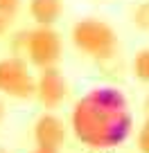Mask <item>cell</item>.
Listing matches in <instances>:
<instances>
[{"label":"cell","instance_id":"1","mask_svg":"<svg viewBox=\"0 0 149 153\" xmlns=\"http://www.w3.org/2000/svg\"><path fill=\"white\" fill-rule=\"evenodd\" d=\"M70 131L86 149H115L133 133V117L124 92L97 86L82 95L70 113Z\"/></svg>","mask_w":149,"mask_h":153},{"label":"cell","instance_id":"2","mask_svg":"<svg viewBox=\"0 0 149 153\" xmlns=\"http://www.w3.org/2000/svg\"><path fill=\"white\" fill-rule=\"evenodd\" d=\"M25 54V61L36 70L59 65L63 56V41L54 27H36L14 36V56Z\"/></svg>","mask_w":149,"mask_h":153},{"label":"cell","instance_id":"3","mask_svg":"<svg viewBox=\"0 0 149 153\" xmlns=\"http://www.w3.org/2000/svg\"><path fill=\"white\" fill-rule=\"evenodd\" d=\"M70 41L75 50L95 61H111L118 52V34L106 20L82 18L72 25Z\"/></svg>","mask_w":149,"mask_h":153},{"label":"cell","instance_id":"4","mask_svg":"<svg viewBox=\"0 0 149 153\" xmlns=\"http://www.w3.org/2000/svg\"><path fill=\"white\" fill-rule=\"evenodd\" d=\"M0 95L20 101L36 97V74L23 56L0 59Z\"/></svg>","mask_w":149,"mask_h":153},{"label":"cell","instance_id":"5","mask_svg":"<svg viewBox=\"0 0 149 153\" xmlns=\"http://www.w3.org/2000/svg\"><path fill=\"white\" fill-rule=\"evenodd\" d=\"M36 99L45 110H54L68 99V79L54 68H43L36 74Z\"/></svg>","mask_w":149,"mask_h":153},{"label":"cell","instance_id":"6","mask_svg":"<svg viewBox=\"0 0 149 153\" xmlns=\"http://www.w3.org/2000/svg\"><path fill=\"white\" fill-rule=\"evenodd\" d=\"M34 144L45 149H61L66 144L68 137V126L63 124L61 117H57L54 113H43L39 115V120L34 122Z\"/></svg>","mask_w":149,"mask_h":153},{"label":"cell","instance_id":"7","mask_svg":"<svg viewBox=\"0 0 149 153\" xmlns=\"http://www.w3.org/2000/svg\"><path fill=\"white\" fill-rule=\"evenodd\" d=\"M27 11L39 27H54L63 14V0H29Z\"/></svg>","mask_w":149,"mask_h":153},{"label":"cell","instance_id":"8","mask_svg":"<svg viewBox=\"0 0 149 153\" xmlns=\"http://www.w3.org/2000/svg\"><path fill=\"white\" fill-rule=\"evenodd\" d=\"M131 74L140 83H149V48H140L131 59Z\"/></svg>","mask_w":149,"mask_h":153},{"label":"cell","instance_id":"9","mask_svg":"<svg viewBox=\"0 0 149 153\" xmlns=\"http://www.w3.org/2000/svg\"><path fill=\"white\" fill-rule=\"evenodd\" d=\"M133 25L142 32H149V0L133 9Z\"/></svg>","mask_w":149,"mask_h":153},{"label":"cell","instance_id":"10","mask_svg":"<svg viewBox=\"0 0 149 153\" xmlns=\"http://www.w3.org/2000/svg\"><path fill=\"white\" fill-rule=\"evenodd\" d=\"M136 146H138L140 153H149V117L142 122V126L138 128V135H136Z\"/></svg>","mask_w":149,"mask_h":153},{"label":"cell","instance_id":"11","mask_svg":"<svg viewBox=\"0 0 149 153\" xmlns=\"http://www.w3.org/2000/svg\"><path fill=\"white\" fill-rule=\"evenodd\" d=\"M20 9V0H0V16L14 20Z\"/></svg>","mask_w":149,"mask_h":153},{"label":"cell","instance_id":"12","mask_svg":"<svg viewBox=\"0 0 149 153\" xmlns=\"http://www.w3.org/2000/svg\"><path fill=\"white\" fill-rule=\"evenodd\" d=\"M11 23H14V20H9V18H2V16H0V38H2V36H5V34L11 29Z\"/></svg>","mask_w":149,"mask_h":153},{"label":"cell","instance_id":"13","mask_svg":"<svg viewBox=\"0 0 149 153\" xmlns=\"http://www.w3.org/2000/svg\"><path fill=\"white\" fill-rule=\"evenodd\" d=\"M29 153H59L57 149H45V146H34Z\"/></svg>","mask_w":149,"mask_h":153},{"label":"cell","instance_id":"14","mask_svg":"<svg viewBox=\"0 0 149 153\" xmlns=\"http://www.w3.org/2000/svg\"><path fill=\"white\" fill-rule=\"evenodd\" d=\"M145 108H147V117H149V97H147V101H145Z\"/></svg>","mask_w":149,"mask_h":153},{"label":"cell","instance_id":"15","mask_svg":"<svg viewBox=\"0 0 149 153\" xmlns=\"http://www.w3.org/2000/svg\"><path fill=\"white\" fill-rule=\"evenodd\" d=\"M2 113H5V108H2V101H0V120H2Z\"/></svg>","mask_w":149,"mask_h":153}]
</instances>
